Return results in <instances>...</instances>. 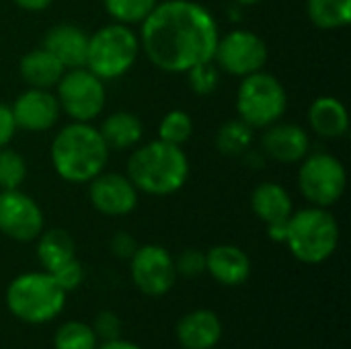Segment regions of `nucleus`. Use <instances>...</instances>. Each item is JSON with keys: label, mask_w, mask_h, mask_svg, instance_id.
Instances as JSON below:
<instances>
[{"label": "nucleus", "mask_w": 351, "mask_h": 349, "mask_svg": "<svg viewBox=\"0 0 351 349\" xmlns=\"http://www.w3.org/2000/svg\"><path fill=\"white\" fill-rule=\"evenodd\" d=\"M220 31L214 14L195 0H165L140 25V49L162 72L185 74L210 62Z\"/></svg>", "instance_id": "obj_1"}, {"label": "nucleus", "mask_w": 351, "mask_h": 349, "mask_svg": "<svg viewBox=\"0 0 351 349\" xmlns=\"http://www.w3.org/2000/svg\"><path fill=\"white\" fill-rule=\"evenodd\" d=\"M109 148L99 130L86 121H70L51 142V165L68 183H88L105 171Z\"/></svg>", "instance_id": "obj_2"}, {"label": "nucleus", "mask_w": 351, "mask_h": 349, "mask_svg": "<svg viewBox=\"0 0 351 349\" xmlns=\"http://www.w3.org/2000/svg\"><path fill=\"white\" fill-rule=\"evenodd\" d=\"M189 177V160L181 146L152 140L128 158V179L142 193L165 197L177 193Z\"/></svg>", "instance_id": "obj_3"}, {"label": "nucleus", "mask_w": 351, "mask_h": 349, "mask_svg": "<svg viewBox=\"0 0 351 349\" xmlns=\"http://www.w3.org/2000/svg\"><path fill=\"white\" fill-rule=\"evenodd\" d=\"M286 245L300 263H325L339 245V224L327 208H302L288 220Z\"/></svg>", "instance_id": "obj_4"}, {"label": "nucleus", "mask_w": 351, "mask_h": 349, "mask_svg": "<svg viewBox=\"0 0 351 349\" xmlns=\"http://www.w3.org/2000/svg\"><path fill=\"white\" fill-rule=\"evenodd\" d=\"M66 304V292L47 272L16 276L6 288V306L23 323L43 325L53 321Z\"/></svg>", "instance_id": "obj_5"}, {"label": "nucleus", "mask_w": 351, "mask_h": 349, "mask_svg": "<svg viewBox=\"0 0 351 349\" xmlns=\"http://www.w3.org/2000/svg\"><path fill=\"white\" fill-rule=\"evenodd\" d=\"M140 51V39L132 27L121 23H109L88 35L84 66L103 82L115 80L134 68Z\"/></svg>", "instance_id": "obj_6"}, {"label": "nucleus", "mask_w": 351, "mask_h": 349, "mask_svg": "<svg viewBox=\"0 0 351 349\" xmlns=\"http://www.w3.org/2000/svg\"><path fill=\"white\" fill-rule=\"evenodd\" d=\"M288 109V95L284 84L269 72L259 70L243 76L237 91V113L253 130H265L280 121Z\"/></svg>", "instance_id": "obj_7"}, {"label": "nucleus", "mask_w": 351, "mask_h": 349, "mask_svg": "<svg viewBox=\"0 0 351 349\" xmlns=\"http://www.w3.org/2000/svg\"><path fill=\"white\" fill-rule=\"evenodd\" d=\"M348 185V173L343 163L329 152L306 154L300 160L298 189L311 206L331 208L335 206Z\"/></svg>", "instance_id": "obj_8"}, {"label": "nucleus", "mask_w": 351, "mask_h": 349, "mask_svg": "<svg viewBox=\"0 0 351 349\" xmlns=\"http://www.w3.org/2000/svg\"><path fill=\"white\" fill-rule=\"evenodd\" d=\"M56 99L60 103V111H64L72 121L90 123L103 113L107 91L103 80L82 66L70 68L62 74L56 84Z\"/></svg>", "instance_id": "obj_9"}, {"label": "nucleus", "mask_w": 351, "mask_h": 349, "mask_svg": "<svg viewBox=\"0 0 351 349\" xmlns=\"http://www.w3.org/2000/svg\"><path fill=\"white\" fill-rule=\"evenodd\" d=\"M269 60V49L265 41L247 29H232L218 37L212 62L220 72L232 76H249L265 68Z\"/></svg>", "instance_id": "obj_10"}, {"label": "nucleus", "mask_w": 351, "mask_h": 349, "mask_svg": "<svg viewBox=\"0 0 351 349\" xmlns=\"http://www.w3.org/2000/svg\"><path fill=\"white\" fill-rule=\"evenodd\" d=\"M130 274L134 286L152 298L165 296L177 282L175 259L160 245H142L130 259Z\"/></svg>", "instance_id": "obj_11"}, {"label": "nucleus", "mask_w": 351, "mask_h": 349, "mask_svg": "<svg viewBox=\"0 0 351 349\" xmlns=\"http://www.w3.org/2000/svg\"><path fill=\"white\" fill-rule=\"evenodd\" d=\"M0 232L19 243L35 241L43 232L39 204L21 189H0Z\"/></svg>", "instance_id": "obj_12"}, {"label": "nucleus", "mask_w": 351, "mask_h": 349, "mask_svg": "<svg viewBox=\"0 0 351 349\" xmlns=\"http://www.w3.org/2000/svg\"><path fill=\"white\" fill-rule=\"evenodd\" d=\"M88 200L103 216H128L138 206V189L121 173H99L88 181Z\"/></svg>", "instance_id": "obj_13"}, {"label": "nucleus", "mask_w": 351, "mask_h": 349, "mask_svg": "<svg viewBox=\"0 0 351 349\" xmlns=\"http://www.w3.org/2000/svg\"><path fill=\"white\" fill-rule=\"evenodd\" d=\"M16 130L47 132L60 119V103L47 88H27L10 105Z\"/></svg>", "instance_id": "obj_14"}, {"label": "nucleus", "mask_w": 351, "mask_h": 349, "mask_svg": "<svg viewBox=\"0 0 351 349\" xmlns=\"http://www.w3.org/2000/svg\"><path fill=\"white\" fill-rule=\"evenodd\" d=\"M261 152L284 165H296L311 152L308 132L298 123H284L282 119L267 125L261 136Z\"/></svg>", "instance_id": "obj_15"}, {"label": "nucleus", "mask_w": 351, "mask_h": 349, "mask_svg": "<svg viewBox=\"0 0 351 349\" xmlns=\"http://www.w3.org/2000/svg\"><path fill=\"white\" fill-rule=\"evenodd\" d=\"M43 47L66 68H82L86 64L88 33L72 23L53 25L43 39Z\"/></svg>", "instance_id": "obj_16"}, {"label": "nucleus", "mask_w": 351, "mask_h": 349, "mask_svg": "<svg viewBox=\"0 0 351 349\" xmlns=\"http://www.w3.org/2000/svg\"><path fill=\"white\" fill-rule=\"evenodd\" d=\"M222 339V321L214 311L197 309L177 323V341L183 349H214Z\"/></svg>", "instance_id": "obj_17"}, {"label": "nucleus", "mask_w": 351, "mask_h": 349, "mask_svg": "<svg viewBox=\"0 0 351 349\" xmlns=\"http://www.w3.org/2000/svg\"><path fill=\"white\" fill-rule=\"evenodd\" d=\"M206 272L222 286H241L251 276V259L237 245H216L206 253Z\"/></svg>", "instance_id": "obj_18"}, {"label": "nucleus", "mask_w": 351, "mask_h": 349, "mask_svg": "<svg viewBox=\"0 0 351 349\" xmlns=\"http://www.w3.org/2000/svg\"><path fill=\"white\" fill-rule=\"evenodd\" d=\"M308 123L311 130L327 140H337L348 134L350 117L346 105L335 97H317L308 107Z\"/></svg>", "instance_id": "obj_19"}, {"label": "nucleus", "mask_w": 351, "mask_h": 349, "mask_svg": "<svg viewBox=\"0 0 351 349\" xmlns=\"http://www.w3.org/2000/svg\"><path fill=\"white\" fill-rule=\"evenodd\" d=\"M251 210L261 222L274 224V222L288 220L294 212V204L284 185H280L276 181H265L253 189Z\"/></svg>", "instance_id": "obj_20"}, {"label": "nucleus", "mask_w": 351, "mask_h": 349, "mask_svg": "<svg viewBox=\"0 0 351 349\" xmlns=\"http://www.w3.org/2000/svg\"><path fill=\"white\" fill-rule=\"evenodd\" d=\"M19 72L31 88L51 91L66 72V68L45 47H35L21 58Z\"/></svg>", "instance_id": "obj_21"}, {"label": "nucleus", "mask_w": 351, "mask_h": 349, "mask_svg": "<svg viewBox=\"0 0 351 349\" xmlns=\"http://www.w3.org/2000/svg\"><path fill=\"white\" fill-rule=\"evenodd\" d=\"M97 130L109 150L136 148L144 136V125H142L140 117L130 111H115V113L107 115L103 119L101 128H97Z\"/></svg>", "instance_id": "obj_22"}, {"label": "nucleus", "mask_w": 351, "mask_h": 349, "mask_svg": "<svg viewBox=\"0 0 351 349\" xmlns=\"http://www.w3.org/2000/svg\"><path fill=\"white\" fill-rule=\"evenodd\" d=\"M35 241H37V259L43 265V272H51L62 263L74 259V251H76L74 239L62 228L45 230Z\"/></svg>", "instance_id": "obj_23"}, {"label": "nucleus", "mask_w": 351, "mask_h": 349, "mask_svg": "<svg viewBox=\"0 0 351 349\" xmlns=\"http://www.w3.org/2000/svg\"><path fill=\"white\" fill-rule=\"evenodd\" d=\"M306 12L319 29H343L351 23V0H306Z\"/></svg>", "instance_id": "obj_24"}, {"label": "nucleus", "mask_w": 351, "mask_h": 349, "mask_svg": "<svg viewBox=\"0 0 351 349\" xmlns=\"http://www.w3.org/2000/svg\"><path fill=\"white\" fill-rule=\"evenodd\" d=\"M253 146V128L241 117L230 119L216 132V148L224 156H243Z\"/></svg>", "instance_id": "obj_25"}, {"label": "nucleus", "mask_w": 351, "mask_h": 349, "mask_svg": "<svg viewBox=\"0 0 351 349\" xmlns=\"http://www.w3.org/2000/svg\"><path fill=\"white\" fill-rule=\"evenodd\" d=\"M99 339L88 323L82 321H68L62 323L53 335L56 349H97Z\"/></svg>", "instance_id": "obj_26"}, {"label": "nucleus", "mask_w": 351, "mask_h": 349, "mask_svg": "<svg viewBox=\"0 0 351 349\" xmlns=\"http://www.w3.org/2000/svg\"><path fill=\"white\" fill-rule=\"evenodd\" d=\"M158 0H103L107 14L113 23L121 25H142V21L154 10Z\"/></svg>", "instance_id": "obj_27"}, {"label": "nucleus", "mask_w": 351, "mask_h": 349, "mask_svg": "<svg viewBox=\"0 0 351 349\" xmlns=\"http://www.w3.org/2000/svg\"><path fill=\"white\" fill-rule=\"evenodd\" d=\"M193 134V121L191 115L183 109H171L158 125V140H165L175 146H183L189 142Z\"/></svg>", "instance_id": "obj_28"}, {"label": "nucleus", "mask_w": 351, "mask_h": 349, "mask_svg": "<svg viewBox=\"0 0 351 349\" xmlns=\"http://www.w3.org/2000/svg\"><path fill=\"white\" fill-rule=\"evenodd\" d=\"M27 177V163L8 146L0 148V189H21Z\"/></svg>", "instance_id": "obj_29"}, {"label": "nucleus", "mask_w": 351, "mask_h": 349, "mask_svg": "<svg viewBox=\"0 0 351 349\" xmlns=\"http://www.w3.org/2000/svg\"><path fill=\"white\" fill-rule=\"evenodd\" d=\"M187 78H189V86L195 95L199 97H206V95H212L218 84H220V70L218 66L210 60V62H204V64H197L193 66L189 72H185Z\"/></svg>", "instance_id": "obj_30"}, {"label": "nucleus", "mask_w": 351, "mask_h": 349, "mask_svg": "<svg viewBox=\"0 0 351 349\" xmlns=\"http://www.w3.org/2000/svg\"><path fill=\"white\" fill-rule=\"evenodd\" d=\"M53 280H56V284L68 294V292H74L82 282H84V269H82V265H80V261L74 257V259H70V261H66V263H62L60 267H56V269H51V272H47Z\"/></svg>", "instance_id": "obj_31"}, {"label": "nucleus", "mask_w": 351, "mask_h": 349, "mask_svg": "<svg viewBox=\"0 0 351 349\" xmlns=\"http://www.w3.org/2000/svg\"><path fill=\"white\" fill-rule=\"evenodd\" d=\"M175 259V272L177 278H187V280H195L202 274H206V253L197 251V249H187L183 251L179 257Z\"/></svg>", "instance_id": "obj_32"}, {"label": "nucleus", "mask_w": 351, "mask_h": 349, "mask_svg": "<svg viewBox=\"0 0 351 349\" xmlns=\"http://www.w3.org/2000/svg\"><path fill=\"white\" fill-rule=\"evenodd\" d=\"M90 327H93L97 339H101V341L119 339V337H121V331H123L121 319H119L115 313H111V311H101V313L95 317V321H93Z\"/></svg>", "instance_id": "obj_33"}, {"label": "nucleus", "mask_w": 351, "mask_h": 349, "mask_svg": "<svg viewBox=\"0 0 351 349\" xmlns=\"http://www.w3.org/2000/svg\"><path fill=\"white\" fill-rule=\"evenodd\" d=\"M136 249H138V243L130 232H115V237L111 239V253L117 259H132Z\"/></svg>", "instance_id": "obj_34"}, {"label": "nucleus", "mask_w": 351, "mask_h": 349, "mask_svg": "<svg viewBox=\"0 0 351 349\" xmlns=\"http://www.w3.org/2000/svg\"><path fill=\"white\" fill-rule=\"evenodd\" d=\"M14 132H16V123H14L10 105L0 103V148L8 146V142L12 140Z\"/></svg>", "instance_id": "obj_35"}, {"label": "nucleus", "mask_w": 351, "mask_h": 349, "mask_svg": "<svg viewBox=\"0 0 351 349\" xmlns=\"http://www.w3.org/2000/svg\"><path fill=\"white\" fill-rule=\"evenodd\" d=\"M290 220V218H288ZM288 220L282 222H274V224H265L267 226V237L274 243H286V234H288Z\"/></svg>", "instance_id": "obj_36"}, {"label": "nucleus", "mask_w": 351, "mask_h": 349, "mask_svg": "<svg viewBox=\"0 0 351 349\" xmlns=\"http://www.w3.org/2000/svg\"><path fill=\"white\" fill-rule=\"evenodd\" d=\"M243 160H245V165L249 167V169H263V165H265V154L261 152V150H255L253 146L241 156Z\"/></svg>", "instance_id": "obj_37"}, {"label": "nucleus", "mask_w": 351, "mask_h": 349, "mask_svg": "<svg viewBox=\"0 0 351 349\" xmlns=\"http://www.w3.org/2000/svg\"><path fill=\"white\" fill-rule=\"evenodd\" d=\"M19 8L29 10V12H41L51 6L53 0H12Z\"/></svg>", "instance_id": "obj_38"}, {"label": "nucleus", "mask_w": 351, "mask_h": 349, "mask_svg": "<svg viewBox=\"0 0 351 349\" xmlns=\"http://www.w3.org/2000/svg\"><path fill=\"white\" fill-rule=\"evenodd\" d=\"M97 349H142L138 348L136 344L132 341H125V339H113V341H103L101 346H97Z\"/></svg>", "instance_id": "obj_39"}, {"label": "nucleus", "mask_w": 351, "mask_h": 349, "mask_svg": "<svg viewBox=\"0 0 351 349\" xmlns=\"http://www.w3.org/2000/svg\"><path fill=\"white\" fill-rule=\"evenodd\" d=\"M232 6H253V4H259L261 0H228Z\"/></svg>", "instance_id": "obj_40"}]
</instances>
